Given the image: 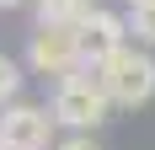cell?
Returning <instances> with one entry per match:
<instances>
[{"instance_id":"cell-5","label":"cell","mask_w":155,"mask_h":150,"mask_svg":"<svg viewBox=\"0 0 155 150\" xmlns=\"http://www.w3.org/2000/svg\"><path fill=\"white\" fill-rule=\"evenodd\" d=\"M75 38H80V64H102L107 54H118L123 48V38H128V22L123 16H112V11H86L75 22Z\"/></svg>"},{"instance_id":"cell-7","label":"cell","mask_w":155,"mask_h":150,"mask_svg":"<svg viewBox=\"0 0 155 150\" xmlns=\"http://www.w3.org/2000/svg\"><path fill=\"white\" fill-rule=\"evenodd\" d=\"M91 0H38V22H80Z\"/></svg>"},{"instance_id":"cell-11","label":"cell","mask_w":155,"mask_h":150,"mask_svg":"<svg viewBox=\"0 0 155 150\" xmlns=\"http://www.w3.org/2000/svg\"><path fill=\"white\" fill-rule=\"evenodd\" d=\"M0 150H5V145H0Z\"/></svg>"},{"instance_id":"cell-4","label":"cell","mask_w":155,"mask_h":150,"mask_svg":"<svg viewBox=\"0 0 155 150\" xmlns=\"http://www.w3.org/2000/svg\"><path fill=\"white\" fill-rule=\"evenodd\" d=\"M54 129H59V118L32 102H11L0 113V145L5 150H54Z\"/></svg>"},{"instance_id":"cell-3","label":"cell","mask_w":155,"mask_h":150,"mask_svg":"<svg viewBox=\"0 0 155 150\" xmlns=\"http://www.w3.org/2000/svg\"><path fill=\"white\" fill-rule=\"evenodd\" d=\"M27 64L38 75H70L80 64V38H75V22H38L32 32V48H27Z\"/></svg>"},{"instance_id":"cell-10","label":"cell","mask_w":155,"mask_h":150,"mask_svg":"<svg viewBox=\"0 0 155 150\" xmlns=\"http://www.w3.org/2000/svg\"><path fill=\"white\" fill-rule=\"evenodd\" d=\"M11 5H21V0H0V11H11Z\"/></svg>"},{"instance_id":"cell-1","label":"cell","mask_w":155,"mask_h":150,"mask_svg":"<svg viewBox=\"0 0 155 150\" xmlns=\"http://www.w3.org/2000/svg\"><path fill=\"white\" fill-rule=\"evenodd\" d=\"M96 75H102V86H107L112 107H144L155 97V59L144 54V48H118V54H107V59L96 64Z\"/></svg>"},{"instance_id":"cell-9","label":"cell","mask_w":155,"mask_h":150,"mask_svg":"<svg viewBox=\"0 0 155 150\" xmlns=\"http://www.w3.org/2000/svg\"><path fill=\"white\" fill-rule=\"evenodd\" d=\"M54 150H102V145L91 139V129H75V134H70V139H59Z\"/></svg>"},{"instance_id":"cell-6","label":"cell","mask_w":155,"mask_h":150,"mask_svg":"<svg viewBox=\"0 0 155 150\" xmlns=\"http://www.w3.org/2000/svg\"><path fill=\"white\" fill-rule=\"evenodd\" d=\"M134 11H128V32H134V43L155 48V0H128Z\"/></svg>"},{"instance_id":"cell-2","label":"cell","mask_w":155,"mask_h":150,"mask_svg":"<svg viewBox=\"0 0 155 150\" xmlns=\"http://www.w3.org/2000/svg\"><path fill=\"white\" fill-rule=\"evenodd\" d=\"M107 113H112V97L102 86V75H86L75 64L54 91V118L64 129H96V123H107Z\"/></svg>"},{"instance_id":"cell-8","label":"cell","mask_w":155,"mask_h":150,"mask_svg":"<svg viewBox=\"0 0 155 150\" xmlns=\"http://www.w3.org/2000/svg\"><path fill=\"white\" fill-rule=\"evenodd\" d=\"M16 86H21V70H16V59H5V54H0V107L16 97Z\"/></svg>"}]
</instances>
